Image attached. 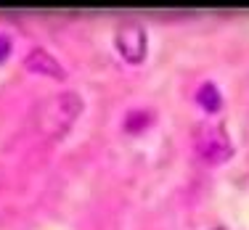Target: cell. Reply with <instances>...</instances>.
I'll list each match as a JSON object with an SVG mask.
<instances>
[{
  "label": "cell",
  "instance_id": "52a82bcc",
  "mask_svg": "<svg viewBox=\"0 0 249 230\" xmlns=\"http://www.w3.org/2000/svg\"><path fill=\"white\" fill-rule=\"evenodd\" d=\"M8 50H11V40H8V34H5V32H0V61L8 56Z\"/></svg>",
  "mask_w": 249,
  "mask_h": 230
},
{
  "label": "cell",
  "instance_id": "7a4b0ae2",
  "mask_svg": "<svg viewBox=\"0 0 249 230\" xmlns=\"http://www.w3.org/2000/svg\"><path fill=\"white\" fill-rule=\"evenodd\" d=\"M194 148H196V153L204 162L217 164V162H225L233 153V143H231V138H228L223 125L207 119L194 130Z\"/></svg>",
  "mask_w": 249,
  "mask_h": 230
},
{
  "label": "cell",
  "instance_id": "8992f818",
  "mask_svg": "<svg viewBox=\"0 0 249 230\" xmlns=\"http://www.w3.org/2000/svg\"><path fill=\"white\" fill-rule=\"evenodd\" d=\"M151 122V111L149 109H133L124 114V130H130V132H138L141 127H146Z\"/></svg>",
  "mask_w": 249,
  "mask_h": 230
},
{
  "label": "cell",
  "instance_id": "3957f363",
  "mask_svg": "<svg viewBox=\"0 0 249 230\" xmlns=\"http://www.w3.org/2000/svg\"><path fill=\"white\" fill-rule=\"evenodd\" d=\"M114 45L120 50V56L130 64H138L143 61L146 56V48H149V34L141 21L135 19H124L114 32Z\"/></svg>",
  "mask_w": 249,
  "mask_h": 230
},
{
  "label": "cell",
  "instance_id": "5b68a950",
  "mask_svg": "<svg viewBox=\"0 0 249 230\" xmlns=\"http://www.w3.org/2000/svg\"><path fill=\"white\" fill-rule=\"evenodd\" d=\"M196 103L201 106L204 111H217L223 106V96H220V87L215 82H201L196 87Z\"/></svg>",
  "mask_w": 249,
  "mask_h": 230
},
{
  "label": "cell",
  "instance_id": "6da1fadb",
  "mask_svg": "<svg viewBox=\"0 0 249 230\" xmlns=\"http://www.w3.org/2000/svg\"><path fill=\"white\" fill-rule=\"evenodd\" d=\"M82 111V98L74 90H64L58 96H53L40 111V125L48 135H64L69 125L77 119V114Z\"/></svg>",
  "mask_w": 249,
  "mask_h": 230
},
{
  "label": "cell",
  "instance_id": "277c9868",
  "mask_svg": "<svg viewBox=\"0 0 249 230\" xmlns=\"http://www.w3.org/2000/svg\"><path fill=\"white\" fill-rule=\"evenodd\" d=\"M24 64H27V69H32V72L51 74V77H56V80H61V77L67 74L64 66L51 56V50H45V48H29L27 56H24Z\"/></svg>",
  "mask_w": 249,
  "mask_h": 230
}]
</instances>
